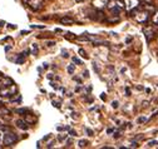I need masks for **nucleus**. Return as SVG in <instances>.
Listing matches in <instances>:
<instances>
[{"instance_id": "nucleus-37", "label": "nucleus", "mask_w": 158, "mask_h": 149, "mask_svg": "<svg viewBox=\"0 0 158 149\" xmlns=\"http://www.w3.org/2000/svg\"><path fill=\"white\" fill-rule=\"evenodd\" d=\"M137 89H138V90H143L144 88H143L142 85H137Z\"/></svg>"}, {"instance_id": "nucleus-10", "label": "nucleus", "mask_w": 158, "mask_h": 149, "mask_svg": "<svg viewBox=\"0 0 158 149\" xmlns=\"http://www.w3.org/2000/svg\"><path fill=\"white\" fill-rule=\"evenodd\" d=\"M87 145H88V140L87 139H81L78 142V147L79 148H85Z\"/></svg>"}, {"instance_id": "nucleus-14", "label": "nucleus", "mask_w": 158, "mask_h": 149, "mask_svg": "<svg viewBox=\"0 0 158 149\" xmlns=\"http://www.w3.org/2000/svg\"><path fill=\"white\" fill-rule=\"evenodd\" d=\"M152 22H153V24L158 25V11H154V13H153V16H152Z\"/></svg>"}, {"instance_id": "nucleus-44", "label": "nucleus", "mask_w": 158, "mask_h": 149, "mask_svg": "<svg viewBox=\"0 0 158 149\" xmlns=\"http://www.w3.org/2000/svg\"><path fill=\"white\" fill-rule=\"evenodd\" d=\"M81 89H82V87H77V88H75V91H79Z\"/></svg>"}, {"instance_id": "nucleus-48", "label": "nucleus", "mask_w": 158, "mask_h": 149, "mask_svg": "<svg viewBox=\"0 0 158 149\" xmlns=\"http://www.w3.org/2000/svg\"><path fill=\"white\" fill-rule=\"evenodd\" d=\"M75 2H77V3H83L84 0H75Z\"/></svg>"}, {"instance_id": "nucleus-7", "label": "nucleus", "mask_w": 158, "mask_h": 149, "mask_svg": "<svg viewBox=\"0 0 158 149\" xmlns=\"http://www.w3.org/2000/svg\"><path fill=\"white\" fill-rule=\"evenodd\" d=\"M15 124H16V127H18L19 129H22V130H27V129L29 128V124H28L25 120H23V119H18V120L15 122Z\"/></svg>"}, {"instance_id": "nucleus-41", "label": "nucleus", "mask_w": 158, "mask_h": 149, "mask_svg": "<svg viewBox=\"0 0 158 149\" xmlns=\"http://www.w3.org/2000/svg\"><path fill=\"white\" fill-rule=\"evenodd\" d=\"M43 66H44V69H47V68L49 66V64H48V63H44V64H43Z\"/></svg>"}, {"instance_id": "nucleus-35", "label": "nucleus", "mask_w": 158, "mask_h": 149, "mask_svg": "<svg viewBox=\"0 0 158 149\" xmlns=\"http://www.w3.org/2000/svg\"><path fill=\"white\" fill-rule=\"evenodd\" d=\"M47 78L52 80V79H53V74H48V75H47Z\"/></svg>"}, {"instance_id": "nucleus-46", "label": "nucleus", "mask_w": 158, "mask_h": 149, "mask_svg": "<svg viewBox=\"0 0 158 149\" xmlns=\"http://www.w3.org/2000/svg\"><path fill=\"white\" fill-rule=\"evenodd\" d=\"M9 26H10L11 29H15V25H13V24H9Z\"/></svg>"}, {"instance_id": "nucleus-45", "label": "nucleus", "mask_w": 158, "mask_h": 149, "mask_svg": "<svg viewBox=\"0 0 158 149\" xmlns=\"http://www.w3.org/2000/svg\"><path fill=\"white\" fill-rule=\"evenodd\" d=\"M143 107H148V102H143Z\"/></svg>"}, {"instance_id": "nucleus-38", "label": "nucleus", "mask_w": 158, "mask_h": 149, "mask_svg": "<svg viewBox=\"0 0 158 149\" xmlns=\"http://www.w3.org/2000/svg\"><path fill=\"white\" fill-rule=\"evenodd\" d=\"M50 135H52V134H48V135H45V137H44V139H43V140H48V139H49V138H50Z\"/></svg>"}, {"instance_id": "nucleus-24", "label": "nucleus", "mask_w": 158, "mask_h": 149, "mask_svg": "<svg viewBox=\"0 0 158 149\" xmlns=\"http://www.w3.org/2000/svg\"><path fill=\"white\" fill-rule=\"evenodd\" d=\"M69 134H70L72 137H75V135H77V132H75V130H72V129H69Z\"/></svg>"}, {"instance_id": "nucleus-30", "label": "nucleus", "mask_w": 158, "mask_h": 149, "mask_svg": "<svg viewBox=\"0 0 158 149\" xmlns=\"http://www.w3.org/2000/svg\"><path fill=\"white\" fill-rule=\"evenodd\" d=\"M112 107H113V108H118V102H117V100H114V102L112 103Z\"/></svg>"}, {"instance_id": "nucleus-15", "label": "nucleus", "mask_w": 158, "mask_h": 149, "mask_svg": "<svg viewBox=\"0 0 158 149\" xmlns=\"http://www.w3.org/2000/svg\"><path fill=\"white\" fill-rule=\"evenodd\" d=\"M78 53L81 54L84 59H88V55H87V53H85V50H84L83 48H79V49H78Z\"/></svg>"}, {"instance_id": "nucleus-32", "label": "nucleus", "mask_w": 158, "mask_h": 149, "mask_svg": "<svg viewBox=\"0 0 158 149\" xmlns=\"http://www.w3.org/2000/svg\"><path fill=\"white\" fill-rule=\"evenodd\" d=\"M93 69H94V71H95V73H99V70H98V68H97V64H95V63L93 64Z\"/></svg>"}, {"instance_id": "nucleus-21", "label": "nucleus", "mask_w": 158, "mask_h": 149, "mask_svg": "<svg viewBox=\"0 0 158 149\" xmlns=\"http://www.w3.org/2000/svg\"><path fill=\"white\" fill-rule=\"evenodd\" d=\"M85 132H87V134H88V135H94V132H93L92 129H89V128H87V129H85Z\"/></svg>"}, {"instance_id": "nucleus-28", "label": "nucleus", "mask_w": 158, "mask_h": 149, "mask_svg": "<svg viewBox=\"0 0 158 149\" xmlns=\"http://www.w3.org/2000/svg\"><path fill=\"white\" fill-rule=\"evenodd\" d=\"M119 137H121V133H119V132H115V133H114V138H115V139H118Z\"/></svg>"}, {"instance_id": "nucleus-22", "label": "nucleus", "mask_w": 158, "mask_h": 149, "mask_svg": "<svg viewBox=\"0 0 158 149\" xmlns=\"http://www.w3.org/2000/svg\"><path fill=\"white\" fill-rule=\"evenodd\" d=\"M119 22V18H115V19H108V23H118Z\"/></svg>"}, {"instance_id": "nucleus-4", "label": "nucleus", "mask_w": 158, "mask_h": 149, "mask_svg": "<svg viewBox=\"0 0 158 149\" xmlns=\"http://www.w3.org/2000/svg\"><path fill=\"white\" fill-rule=\"evenodd\" d=\"M139 5H141L139 0H124V8L127 9L128 13L137 8H139Z\"/></svg>"}, {"instance_id": "nucleus-8", "label": "nucleus", "mask_w": 158, "mask_h": 149, "mask_svg": "<svg viewBox=\"0 0 158 149\" xmlns=\"http://www.w3.org/2000/svg\"><path fill=\"white\" fill-rule=\"evenodd\" d=\"M25 122L30 125V124H35L36 122H38V118L35 117V115H33V114H25Z\"/></svg>"}, {"instance_id": "nucleus-11", "label": "nucleus", "mask_w": 158, "mask_h": 149, "mask_svg": "<svg viewBox=\"0 0 158 149\" xmlns=\"http://www.w3.org/2000/svg\"><path fill=\"white\" fill-rule=\"evenodd\" d=\"M24 62H25L24 54H19V55H18V59H16V64H23Z\"/></svg>"}, {"instance_id": "nucleus-43", "label": "nucleus", "mask_w": 158, "mask_h": 149, "mask_svg": "<svg viewBox=\"0 0 158 149\" xmlns=\"http://www.w3.org/2000/svg\"><path fill=\"white\" fill-rule=\"evenodd\" d=\"M28 33H29V31H28V30H23V31H22V33H20V34H23V35H24V34H28Z\"/></svg>"}, {"instance_id": "nucleus-5", "label": "nucleus", "mask_w": 158, "mask_h": 149, "mask_svg": "<svg viewBox=\"0 0 158 149\" xmlns=\"http://www.w3.org/2000/svg\"><path fill=\"white\" fill-rule=\"evenodd\" d=\"M143 33H144V35H146V39H147V42L148 43H151L154 38H156V31H154V29L153 28H146L144 30H143Z\"/></svg>"}, {"instance_id": "nucleus-42", "label": "nucleus", "mask_w": 158, "mask_h": 149, "mask_svg": "<svg viewBox=\"0 0 158 149\" xmlns=\"http://www.w3.org/2000/svg\"><path fill=\"white\" fill-rule=\"evenodd\" d=\"M101 98H102V99H103V100H106V94H104V93H103V94H102V95H101Z\"/></svg>"}, {"instance_id": "nucleus-9", "label": "nucleus", "mask_w": 158, "mask_h": 149, "mask_svg": "<svg viewBox=\"0 0 158 149\" xmlns=\"http://www.w3.org/2000/svg\"><path fill=\"white\" fill-rule=\"evenodd\" d=\"M62 24H65V25H70V24H74V20L72 19L70 16H62L60 19H59Z\"/></svg>"}, {"instance_id": "nucleus-33", "label": "nucleus", "mask_w": 158, "mask_h": 149, "mask_svg": "<svg viewBox=\"0 0 158 149\" xmlns=\"http://www.w3.org/2000/svg\"><path fill=\"white\" fill-rule=\"evenodd\" d=\"M112 133H113V129L112 128H108L107 129V134H112Z\"/></svg>"}, {"instance_id": "nucleus-13", "label": "nucleus", "mask_w": 158, "mask_h": 149, "mask_svg": "<svg viewBox=\"0 0 158 149\" xmlns=\"http://www.w3.org/2000/svg\"><path fill=\"white\" fill-rule=\"evenodd\" d=\"M67 70H68L69 74H73V73L75 71V64H74V63H73V64H69V65L67 66Z\"/></svg>"}, {"instance_id": "nucleus-26", "label": "nucleus", "mask_w": 158, "mask_h": 149, "mask_svg": "<svg viewBox=\"0 0 158 149\" xmlns=\"http://www.w3.org/2000/svg\"><path fill=\"white\" fill-rule=\"evenodd\" d=\"M129 147H131V148H137V147H138V143H137V142H133V143H131Z\"/></svg>"}, {"instance_id": "nucleus-6", "label": "nucleus", "mask_w": 158, "mask_h": 149, "mask_svg": "<svg viewBox=\"0 0 158 149\" xmlns=\"http://www.w3.org/2000/svg\"><path fill=\"white\" fill-rule=\"evenodd\" d=\"M14 82L8 78V77H3V75H0V88H5V87H9Z\"/></svg>"}, {"instance_id": "nucleus-29", "label": "nucleus", "mask_w": 158, "mask_h": 149, "mask_svg": "<svg viewBox=\"0 0 158 149\" xmlns=\"http://www.w3.org/2000/svg\"><path fill=\"white\" fill-rule=\"evenodd\" d=\"M53 105L55 108H60V103H56V102H53Z\"/></svg>"}, {"instance_id": "nucleus-3", "label": "nucleus", "mask_w": 158, "mask_h": 149, "mask_svg": "<svg viewBox=\"0 0 158 149\" xmlns=\"http://www.w3.org/2000/svg\"><path fill=\"white\" fill-rule=\"evenodd\" d=\"M27 4L29 5V8L34 11H38L43 9L44 6V0H27Z\"/></svg>"}, {"instance_id": "nucleus-31", "label": "nucleus", "mask_w": 158, "mask_h": 149, "mask_svg": "<svg viewBox=\"0 0 158 149\" xmlns=\"http://www.w3.org/2000/svg\"><path fill=\"white\" fill-rule=\"evenodd\" d=\"M65 138H67V135H65V134H62V135H60V137H59L58 139H59V140H64Z\"/></svg>"}, {"instance_id": "nucleus-17", "label": "nucleus", "mask_w": 158, "mask_h": 149, "mask_svg": "<svg viewBox=\"0 0 158 149\" xmlns=\"http://www.w3.org/2000/svg\"><path fill=\"white\" fill-rule=\"evenodd\" d=\"M156 145H158V142L154 140V139H153V140H149V142L147 143V147H148V148H152V147H156Z\"/></svg>"}, {"instance_id": "nucleus-34", "label": "nucleus", "mask_w": 158, "mask_h": 149, "mask_svg": "<svg viewBox=\"0 0 158 149\" xmlns=\"http://www.w3.org/2000/svg\"><path fill=\"white\" fill-rule=\"evenodd\" d=\"M47 45H48V46H53V45H55V43H54V42H48Z\"/></svg>"}, {"instance_id": "nucleus-2", "label": "nucleus", "mask_w": 158, "mask_h": 149, "mask_svg": "<svg viewBox=\"0 0 158 149\" xmlns=\"http://www.w3.org/2000/svg\"><path fill=\"white\" fill-rule=\"evenodd\" d=\"M16 91H18L16 85L13 83V84L9 85V87L2 88V90H0V95H2V97H11V95L16 94Z\"/></svg>"}, {"instance_id": "nucleus-18", "label": "nucleus", "mask_w": 158, "mask_h": 149, "mask_svg": "<svg viewBox=\"0 0 158 149\" xmlns=\"http://www.w3.org/2000/svg\"><path fill=\"white\" fill-rule=\"evenodd\" d=\"M147 122V117H139L137 119V123L138 124H143V123H146Z\"/></svg>"}, {"instance_id": "nucleus-40", "label": "nucleus", "mask_w": 158, "mask_h": 149, "mask_svg": "<svg viewBox=\"0 0 158 149\" xmlns=\"http://www.w3.org/2000/svg\"><path fill=\"white\" fill-rule=\"evenodd\" d=\"M88 74H89V73H88V70H85V71H84V77H85V78H88V77H89Z\"/></svg>"}, {"instance_id": "nucleus-20", "label": "nucleus", "mask_w": 158, "mask_h": 149, "mask_svg": "<svg viewBox=\"0 0 158 149\" xmlns=\"http://www.w3.org/2000/svg\"><path fill=\"white\" fill-rule=\"evenodd\" d=\"M89 38L88 36H79V42H88Z\"/></svg>"}, {"instance_id": "nucleus-1", "label": "nucleus", "mask_w": 158, "mask_h": 149, "mask_svg": "<svg viewBox=\"0 0 158 149\" xmlns=\"http://www.w3.org/2000/svg\"><path fill=\"white\" fill-rule=\"evenodd\" d=\"M18 142V135L13 132H10V130H6V132H4V135H3V144L5 147H9V145H13Z\"/></svg>"}, {"instance_id": "nucleus-27", "label": "nucleus", "mask_w": 158, "mask_h": 149, "mask_svg": "<svg viewBox=\"0 0 158 149\" xmlns=\"http://www.w3.org/2000/svg\"><path fill=\"white\" fill-rule=\"evenodd\" d=\"M31 28H39V29H44V25H31Z\"/></svg>"}, {"instance_id": "nucleus-25", "label": "nucleus", "mask_w": 158, "mask_h": 149, "mask_svg": "<svg viewBox=\"0 0 158 149\" xmlns=\"http://www.w3.org/2000/svg\"><path fill=\"white\" fill-rule=\"evenodd\" d=\"M126 95H127V97H129V95H131V89H129L128 87L126 88Z\"/></svg>"}, {"instance_id": "nucleus-39", "label": "nucleus", "mask_w": 158, "mask_h": 149, "mask_svg": "<svg viewBox=\"0 0 158 149\" xmlns=\"http://www.w3.org/2000/svg\"><path fill=\"white\" fill-rule=\"evenodd\" d=\"M131 42H132V38H127V39H126V43H127V44L131 43Z\"/></svg>"}, {"instance_id": "nucleus-23", "label": "nucleus", "mask_w": 158, "mask_h": 149, "mask_svg": "<svg viewBox=\"0 0 158 149\" xmlns=\"http://www.w3.org/2000/svg\"><path fill=\"white\" fill-rule=\"evenodd\" d=\"M62 53H63V57H64V58H68V57H69V53H68L65 49H63V51H62Z\"/></svg>"}, {"instance_id": "nucleus-19", "label": "nucleus", "mask_w": 158, "mask_h": 149, "mask_svg": "<svg viewBox=\"0 0 158 149\" xmlns=\"http://www.w3.org/2000/svg\"><path fill=\"white\" fill-rule=\"evenodd\" d=\"M65 39H68V40H73V39H75V35H74L73 33H67Z\"/></svg>"}, {"instance_id": "nucleus-36", "label": "nucleus", "mask_w": 158, "mask_h": 149, "mask_svg": "<svg viewBox=\"0 0 158 149\" xmlns=\"http://www.w3.org/2000/svg\"><path fill=\"white\" fill-rule=\"evenodd\" d=\"M74 80H75V82H79V83H82L81 78H77V77H74Z\"/></svg>"}, {"instance_id": "nucleus-12", "label": "nucleus", "mask_w": 158, "mask_h": 149, "mask_svg": "<svg viewBox=\"0 0 158 149\" xmlns=\"http://www.w3.org/2000/svg\"><path fill=\"white\" fill-rule=\"evenodd\" d=\"M15 111H16L18 114H27L28 111H29V109H28V108H19V109H16Z\"/></svg>"}, {"instance_id": "nucleus-47", "label": "nucleus", "mask_w": 158, "mask_h": 149, "mask_svg": "<svg viewBox=\"0 0 158 149\" xmlns=\"http://www.w3.org/2000/svg\"><path fill=\"white\" fill-rule=\"evenodd\" d=\"M2 125H4V122H3L2 119H0V127H2Z\"/></svg>"}, {"instance_id": "nucleus-49", "label": "nucleus", "mask_w": 158, "mask_h": 149, "mask_svg": "<svg viewBox=\"0 0 158 149\" xmlns=\"http://www.w3.org/2000/svg\"><path fill=\"white\" fill-rule=\"evenodd\" d=\"M3 24H4V22H0V28L3 26Z\"/></svg>"}, {"instance_id": "nucleus-16", "label": "nucleus", "mask_w": 158, "mask_h": 149, "mask_svg": "<svg viewBox=\"0 0 158 149\" xmlns=\"http://www.w3.org/2000/svg\"><path fill=\"white\" fill-rule=\"evenodd\" d=\"M72 60H73V63L74 64H77V65H83V62L79 59V58H77V57H73L72 58Z\"/></svg>"}]
</instances>
